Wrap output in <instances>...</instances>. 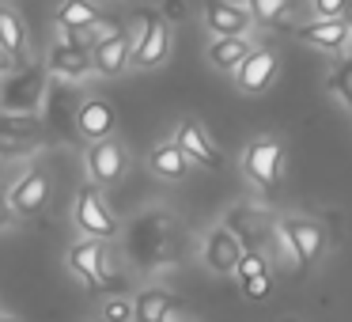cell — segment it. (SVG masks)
<instances>
[{
    "label": "cell",
    "instance_id": "cell-15",
    "mask_svg": "<svg viewBox=\"0 0 352 322\" xmlns=\"http://www.w3.org/2000/svg\"><path fill=\"white\" fill-rule=\"evenodd\" d=\"M50 201V175L42 167H31L16 186H12V208L16 216H38Z\"/></svg>",
    "mask_w": 352,
    "mask_h": 322
},
{
    "label": "cell",
    "instance_id": "cell-26",
    "mask_svg": "<svg viewBox=\"0 0 352 322\" xmlns=\"http://www.w3.org/2000/svg\"><path fill=\"white\" fill-rule=\"evenodd\" d=\"M246 8H250V16L258 19V23L280 27L292 12V0H246Z\"/></svg>",
    "mask_w": 352,
    "mask_h": 322
},
{
    "label": "cell",
    "instance_id": "cell-16",
    "mask_svg": "<svg viewBox=\"0 0 352 322\" xmlns=\"http://www.w3.org/2000/svg\"><path fill=\"white\" fill-rule=\"evenodd\" d=\"M80 137H87L95 144V140H107L110 133L118 129V110L110 99H99V95H91V99H84V107H80Z\"/></svg>",
    "mask_w": 352,
    "mask_h": 322
},
{
    "label": "cell",
    "instance_id": "cell-19",
    "mask_svg": "<svg viewBox=\"0 0 352 322\" xmlns=\"http://www.w3.org/2000/svg\"><path fill=\"white\" fill-rule=\"evenodd\" d=\"M273 72H276V54H273L269 46H258V50H254V54L243 61V69L235 72V84L243 87L246 95H258V92H265V87H269Z\"/></svg>",
    "mask_w": 352,
    "mask_h": 322
},
{
    "label": "cell",
    "instance_id": "cell-13",
    "mask_svg": "<svg viewBox=\"0 0 352 322\" xmlns=\"http://www.w3.org/2000/svg\"><path fill=\"white\" fill-rule=\"evenodd\" d=\"M243 254H246L243 239H239L228 224L208 231V239H205V266L208 269H216V273H235Z\"/></svg>",
    "mask_w": 352,
    "mask_h": 322
},
{
    "label": "cell",
    "instance_id": "cell-9",
    "mask_svg": "<svg viewBox=\"0 0 352 322\" xmlns=\"http://www.w3.org/2000/svg\"><path fill=\"white\" fill-rule=\"evenodd\" d=\"M228 228L243 239L246 250H261V254H265L269 243H273V235H280V228H273L269 213H261V208H254V205H235L231 208Z\"/></svg>",
    "mask_w": 352,
    "mask_h": 322
},
{
    "label": "cell",
    "instance_id": "cell-25",
    "mask_svg": "<svg viewBox=\"0 0 352 322\" xmlns=\"http://www.w3.org/2000/svg\"><path fill=\"white\" fill-rule=\"evenodd\" d=\"M46 129L50 125L42 122L38 114H4V110H0V133H8V137H16V140H34V144H38Z\"/></svg>",
    "mask_w": 352,
    "mask_h": 322
},
{
    "label": "cell",
    "instance_id": "cell-22",
    "mask_svg": "<svg viewBox=\"0 0 352 322\" xmlns=\"http://www.w3.org/2000/svg\"><path fill=\"white\" fill-rule=\"evenodd\" d=\"M148 167L160 178H167V182H178V178H186V171H190V160H186V152L170 140V144H155L152 152H148Z\"/></svg>",
    "mask_w": 352,
    "mask_h": 322
},
{
    "label": "cell",
    "instance_id": "cell-4",
    "mask_svg": "<svg viewBox=\"0 0 352 322\" xmlns=\"http://www.w3.org/2000/svg\"><path fill=\"white\" fill-rule=\"evenodd\" d=\"M69 269L87 284L91 292H102V288H122V277L110 273L107 266V246L102 239H84L69 250Z\"/></svg>",
    "mask_w": 352,
    "mask_h": 322
},
{
    "label": "cell",
    "instance_id": "cell-20",
    "mask_svg": "<svg viewBox=\"0 0 352 322\" xmlns=\"http://www.w3.org/2000/svg\"><path fill=\"white\" fill-rule=\"evenodd\" d=\"M133 303H137V322H178L182 314V303L167 288H144Z\"/></svg>",
    "mask_w": 352,
    "mask_h": 322
},
{
    "label": "cell",
    "instance_id": "cell-31",
    "mask_svg": "<svg viewBox=\"0 0 352 322\" xmlns=\"http://www.w3.org/2000/svg\"><path fill=\"white\" fill-rule=\"evenodd\" d=\"M344 8H349V0H314V12H318V19H341Z\"/></svg>",
    "mask_w": 352,
    "mask_h": 322
},
{
    "label": "cell",
    "instance_id": "cell-34",
    "mask_svg": "<svg viewBox=\"0 0 352 322\" xmlns=\"http://www.w3.org/2000/svg\"><path fill=\"white\" fill-rule=\"evenodd\" d=\"M344 19H349V27H352V0H349V8H344Z\"/></svg>",
    "mask_w": 352,
    "mask_h": 322
},
{
    "label": "cell",
    "instance_id": "cell-7",
    "mask_svg": "<svg viewBox=\"0 0 352 322\" xmlns=\"http://www.w3.org/2000/svg\"><path fill=\"white\" fill-rule=\"evenodd\" d=\"M76 224L87 239H102V243H107V239L118 235V220H114V213H110V205L102 201V193L95 182L76 193Z\"/></svg>",
    "mask_w": 352,
    "mask_h": 322
},
{
    "label": "cell",
    "instance_id": "cell-1",
    "mask_svg": "<svg viewBox=\"0 0 352 322\" xmlns=\"http://www.w3.org/2000/svg\"><path fill=\"white\" fill-rule=\"evenodd\" d=\"M125 254L144 273L182 261V254H186L182 220L170 208H148V213H140L129 224V231H125Z\"/></svg>",
    "mask_w": 352,
    "mask_h": 322
},
{
    "label": "cell",
    "instance_id": "cell-14",
    "mask_svg": "<svg viewBox=\"0 0 352 322\" xmlns=\"http://www.w3.org/2000/svg\"><path fill=\"white\" fill-rule=\"evenodd\" d=\"M46 69H50V76H57V80L80 84L87 72H95V57H91V50H84V46L57 42V46L50 50V57H46Z\"/></svg>",
    "mask_w": 352,
    "mask_h": 322
},
{
    "label": "cell",
    "instance_id": "cell-35",
    "mask_svg": "<svg viewBox=\"0 0 352 322\" xmlns=\"http://www.w3.org/2000/svg\"><path fill=\"white\" fill-rule=\"evenodd\" d=\"M0 322H16V319H8V314H0Z\"/></svg>",
    "mask_w": 352,
    "mask_h": 322
},
{
    "label": "cell",
    "instance_id": "cell-10",
    "mask_svg": "<svg viewBox=\"0 0 352 322\" xmlns=\"http://www.w3.org/2000/svg\"><path fill=\"white\" fill-rule=\"evenodd\" d=\"M175 144L182 148L186 160L197 163V167H205V171H220V167H223L220 148H216L212 140H208L205 125L193 122V118H182V122H178V129H175Z\"/></svg>",
    "mask_w": 352,
    "mask_h": 322
},
{
    "label": "cell",
    "instance_id": "cell-5",
    "mask_svg": "<svg viewBox=\"0 0 352 322\" xmlns=\"http://www.w3.org/2000/svg\"><path fill=\"white\" fill-rule=\"evenodd\" d=\"M280 167H284V148L276 137H258L246 144L243 152V171L258 190H276L280 182Z\"/></svg>",
    "mask_w": 352,
    "mask_h": 322
},
{
    "label": "cell",
    "instance_id": "cell-30",
    "mask_svg": "<svg viewBox=\"0 0 352 322\" xmlns=\"http://www.w3.org/2000/svg\"><path fill=\"white\" fill-rule=\"evenodd\" d=\"M34 148H38L34 140H16L8 133H0V155H31Z\"/></svg>",
    "mask_w": 352,
    "mask_h": 322
},
{
    "label": "cell",
    "instance_id": "cell-6",
    "mask_svg": "<svg viewBox=\"0 0 352 322\" xmlns=\"http://www.w3.org/2000/svg\"><path fill=\"white\" fill-rule=\"evenodd\" d=\"M280 235H284V243H288L292 258H296L299 273L311 269L314 261L322 258V250H326V231H322V224L307 220V216H288V220H280Z\"/></svg>",
    "mask_w": 352,
    "mask_h": 322
},
{
    "label": "cell",
    "instance_id": "cell-24",
    "mask_svg": "<svg viewBox=\"0 0 352 322\" xmlns=\"http://www.w3.org/2000/svg\"><path fill=\"white\" fill-rule=\"evenodd\" d=\"M250 54H254V46L246 39H216L212 46H208V57H212L216 69H231V72L243 69V61Z\"/></svg>",
    "mask_w": 352,
    "mask_h": 322
},
{
    "label": "cell",
    "instance_id": "cell-21",
    "mask_svg": "<svg viewBox=\"0 0 352 322\" xmlns=\"http://www.w3.org/2000/svg\"><path fill=\"white\" fill-rule=\"evenodd\" d=\"M0 50L19 65L27 61V27H23V19H19V12L8 8V4H0Z\"/></svg>",
    "mask_w": 352,
    "mask_h": 322
},
{
    "label": "cell",
    "instance_id": "cell-29",
    "mask_svg": "<svg viewBox=\"0 0 352 322\" xmlns=\"http://www.w3.org/2000/svg\"><path fill=\"white\" fill-rule=\"evenodd\" d=\"M102 322H137V303H133V299H122V296L107 299V303H102Z\"/></svg>",
    "mask_w": 352,
    "mask_h": 322
},
{
    "label": "cell",
    "instance_id": "cell-18",
    "mask_svg": "<svg viewBox=\"0 0 352 322\" xmlns=\"http://www.w3.org/2000/svg\"><path fill=\"white\" fill-rule=\"evenodd\" d=\"M133 46H137V34H129V31H122L118 39L99 42V46L91 50L95 72H102V76H118V72H125L133 65Z\"/></svg>",
    "mask_w": 352,
    "mask_h": 322
},
{
    "label": "cell",
    "instance_id": "cell-17",
    "mask_svg": "<svg viewBox=\"0 0 352 322\" xmlns=\"http://www.w3.org/2000/svg\"><path fill=\"white\" fill-rule=\"evenodd\" d=\"M299 39L314 50H326V54H341L344 46L352 42V27L349 19H314V23L299 27Z\"/></svg>",
    "mask_w": 352,
    "mask_h": 322
},
{
    "label": "cell",
    "instance_id": "cell-11",
    "mask_svg": "<svg viewBox=\"0 0 352 322\" xmlns=\"http://www.w3.org/2000/svg\"><path fill=\"white\" fill-rule=\"evenodd\" d=\"M205 27L216 39H243L254 27V16L250 8L231 4V0H205Z\"/></svg>",
    "mask_w": 352,
    "mask_h": 322
},
{
    "label": "cell",
    "instance_id": "cell-3",
    "mask_svg": "<svg viewBox=\"0 0 352 322\" xmlns=\"http://www.w3.org/2000/svg\"><path fill=\"white\" fill-rule=\"evenodd\" d=\"M80 107H84V95L76 92L72 80H50L46 92V125L57 133V140H76L80 137Z\"/></svg>",
    "mask_w": 352,
    "mask_h": 322
},
{
    "label": "cell",
    "instance_id": "cell-23",
    "mask_svg": "<svg viewBox=\"0 0 352 322\" xmlns=\"http://www.w3.org/2000/svg\"><path fill=\"white\" fill-rule=\"evenodd\" d=\"M99 19H102V12L95 8L91 0H65L61 8H57V23H61L69 34L87 31V27H95Z\"/></svg>",
    "mask_w": 352,
    "mask_h": 322
},
{
    "label": "cell",
    "instance_id": "cell-28",
    "mask_svg": "<svg viewBox=\"0 0 352 322\" xmlns=\"http://www.w3.org/2000/svg\"><path fill=\"white\" fill-rule=\"evenodd\" d=\"M235 277H239V284L254 281V277H269V258L261 250H246L243 261H239V269H235Z\"/></svg>",
    "mask_w": 352,
    "mask_h": 322
},
{
    "label": "cell",
    "instance_id": "cell-33",
    "mask_svg": "<svg viewBox=\"0 0 352 322\" xmlns=\"http://www.w3.org/2000/svg\"><path fill=\"white\" fill-rule=\"evenodd\" d=\"M167 16H170V19L182 16V0H170V4H167Z\"/></svg>",
    "mask_w": 352,
    "mask_h": 322
},
{
    "label": "cell",
    "instance_id": "cell-8",
    "mask_svg": "<svg viewBox=\"0 0 352 322\" xmlns=\"http://www.w3.org/2000/svg\"><path fill=\"white\" fill-rule=\"evenodd\" d=\"M170 54V31L163 23L160 12H144L140 16V34L137 46H133V69H155L163 65Z\"/></svg>",
    "mask_w": 352,
    "mask_h": 322
},
{
    "label": "cell",
    "instance_id": "cell-2",
    "mask_svg": "<svg viewBox=\"0 0 352 322\" xmlns=\"http://www.w3.org/2000/svg\"><path fill=\"white\" fill-rule=\"evenodd\" d=\"M50 69L42 65H27V69L12 72L4 92H0V110L4 114H38L46 107V92H50Z\"/></svg>",
    "mask_w": 352,
    "mask_h": 322
},
{
    "label": "cell",
    "instance_id": "cell-12",
    "mask_svg": "<svg viewBox=\"0 0 352 322\" xmlns=\"http://www.w3.org/2000/svg\"><path fill=\"white\" fill-rule=\"evenodd\" d=\"M87 175L95 186H118L125 175V148L118 140H95L87 148Z\"/></svg>",
    "mask_w": 352,
    "mask_h": 322
},
{
    "label": "cell",
    "instance_id": "cell-27",
    "mask_svg": "<svg viewBox=\"0 0 352 322\" xmlns=\"http://www.w3.org/2000/svg\"><path fill=\"white\" fill-rule=\"evenodd\" d=\"M329 92L352 110V57H344V61L333 69V76H329Z\"/></svg>",
    "mask_w": 352,
    "mask_h": 322
},
{
    "label": "cell",
    "instance_id": "cell-32",
    "mask_svg": "<svg viewBox=\"0 0 352 322\" xmlns=\"http://www.w3.org/2000/svg\"><path fill=\"white\" fill-rule=\"evenodd\" d=\"M12 213H16V208H12V193L0 190V228H8L12 224Z\"/></svg>",
    "mask_w": 352,
    "mask_h": 322
}]
</instances>
